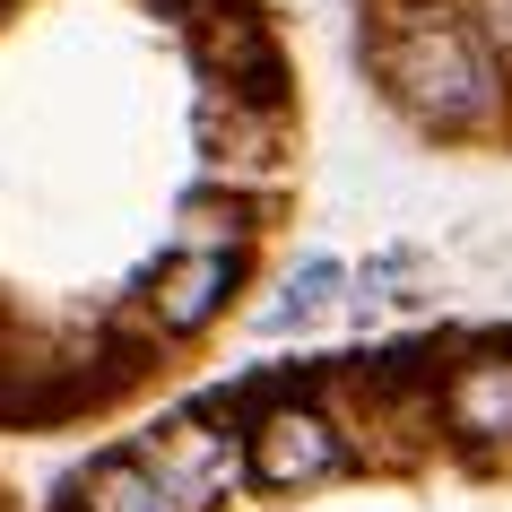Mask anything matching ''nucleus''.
<instances>
[{
    "mask_svg": "<svg viewBox=\"0 0 512 512\" xmlns=\"http://www.w3.org/2000/svg\"><path fill=\"white\" fill-rule=\"evenodd\" d=\"M70 512H174V504H165V486L139 469V452H113V460H96L79 478Z\"/></svg>",
    "mask_w": 512,
    "mask_h": 512,
    "instance_id": "obj_7",
    "label": "nucleus"
},
{
    "mask_svg": "<svg viewBox=\"0 0 512 512\" xmlns=\"http://www.w3.org/2000/svg\"><path fill=\"white\" fill-rule=\"evenodd\" d=\"M408 270H417V261H408V252H374V261H365V270H356V304H365V313H374V304H400Z\"/></svg>",
    "mask_w": 512,
    "mask_h": 512,
    "instance_id": "obj_8",
    "label": "nucleus"
},
{
    "mask_svg": "<svg viewBox=\"0 0 512 512\" xmlns=\"http://www.w3.org/2000/svg\"><path fill=\"white\" fill-rule=\"evenodd\" d=\"M348 469V443H339V417L322 400H270L252 417V478L296 495V486H322Z\"/></svg>",
    "mask_w": 512,
    "mask_h": 512,
    "instance_id": "obj_3",
    "label": "nucleus"
},
{
    "mask_svg": "<svg viewBox=\"0 0 512 512\" xmlns=\"http://www.w3.org/2000/svg\"><path fill=\"white\" fill-rule=\"evenodd\" d=\"M382 79L426 131H478L495 113V53L469 27H408L400 44H382Z\"/></svg>",
    "mask_w": 512,
    "mask_h": 512,
    "instance_id": "obj_1",
    "label": "nucleus"
},
{
    "mask_svg": "<svg viewBox=\"0 0 512 512\" xmlns=\"http://www.w3.org/2000/svg\"><path fill=\"white\" fill-rule=\"evenodd\" d=\"M348 287H356V270H348V261L313 252V261H304V270L287 278V287H278V304L261 313V330H270V339H287V330H313V322L330 313V304L348 296Z\"/></svg>",
    "mask_w": 512,
    "mask_h": 512,
    "instance_id": "obj_6",
    "label": "nucleus"
},
{
    "mask_svg": "<svg viewBox=\"0 0 512 512\" xmlns=\"http://www.w3.org/2000/svg\"><path fill=\"white\" fill-rule=\"evenodd\" d=\"M243 261L235 252H217V243H174V261H165L157 278H148V313H157V330H209L217 313H226V296H235Z\"/></svg>",
    "mask_w": 512,
    "mask_h": 512,
    "instance_id": "obj_4",
    "label": "nucleus"
},
{
    "mask_svg": "<svg viewBox=\"0 0 512 512\" xmlns=\"http://www.w3.org/2000/svg\"><path fill=\"white\" fill-rule=\"evenodd\" d=\"M443 426L460 443H512V348H486V356H460L443 374Z\"/></svg>",
    "mask_w": 512,
    "mask_h": 512,
    "instance_id": "obj_5",
    "label": "nucleus"
},
{
    "mask_svg": "<svg viewBox=\"0 0 512 512\" xmlns=\"http://www.w3.org/2000/svg\"><path fill=\"white\" fill-rule=\"evenodd\" d=\"M131 452H139V469L165 486L174 512H217L243 478H252V434L217 426V417H174V426L139 434Z\"/></svg>",
    "mask_w": 512,
    "mask_h": 512,
    "instance_id": "obj_2",
    "label": "nucleus"
}]
</instances>
